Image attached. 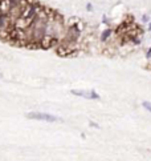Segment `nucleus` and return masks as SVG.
I'll return each instance as SVG.
<instances>
[{"mask_svg": "<svg viewBox=\"0 0 151 161\" xmlns=\"http://www.w3.org/2000/svg\"><path fill=\"white\" fill-rule=\"evenodd\" d=\"M58 17L36 0H0V39L17 47H49Z\"/></svg>", "mask_w": 151, "mask_h": 161, "instance_id": "obj_1", "label": "nucleus"}, {"mask_svg": "<svg viewBox=\"0 0 151 161\" xmlns=\"http://www.w3.org/2000/svg\"><path fill=\"white\" fill-rule=\"evenodd\" d=\"M27 117L28 119H33V120H41V121H57L58 117L53 116V115H49V113H43V112H29L27 113Z\"/></svg>", "mask_w": 151, "mask_h": 161, "instance_id": "obj_2", "label": "nucleus"}, {"mask_svg": "<svg viewBox=\"0 0 151 161\" xmlns=\"http://www.w3.org/2000/svg\"><path fill=\"white\" fill-rule=\"evenodd\" d=\"M72 93L77 95V96H84L86 98H98V95L93 91H72Z\"/></svg>", "mask_w": 151, "mask_h": 161, "instance_id": "obj_3", "label": "nucleus"}, {"mask_svg": "<svg viewBox=\"0 0 151 161\" xmlns=\"http://www.w3.org/2000/svg\"><path fill=\"white\" fill-rule=\"evenodd\" d=\"M143 107H145L149 112H151V102L150 101H145V102H143Z\"/></svg>", "mask_w": 151, "mask_h": 161, "instance_id": "obj_4", "label": "nucleus"}]
</instances>
